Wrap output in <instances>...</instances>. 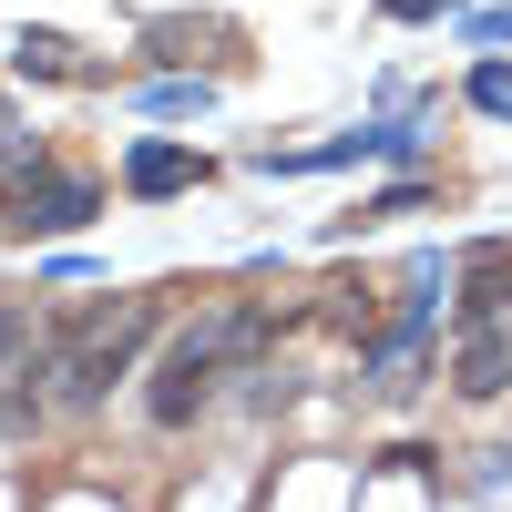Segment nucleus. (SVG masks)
Segmentation results:
<instances>
[{"mask_svg": "<svg viewBox=\"0 0 512 512\" xmlns=\"http://www.w3.org/2000/svg\"><path fill=\"white\" fill-rule=\"evenodd\" d=\"M256 338H267V318H246V308H226V318H195L175 349H164V369H154V390H144V410H154V431H185V420L216 400V379H226V359H246Z\"/></svg>", "mask_w": 512, "mask_h": 512, "instance_id": "f257e3e1", "label": "nucleus"}, {"mask_svg": "<svg viewBox=\"0 0 512 512\" xmlns=\"http://www.w3.org/2000/svg\"><path fill=\"white\" fill-rule=\"evenodd\" d=\"M451 390H461V400H502V390H512V338H502V328H461Z\"/></svg>", "mask_w": 512, "mask_h": 512, "instance_id": "f03ea898", "label": "nucleus"}, {"mask_svg": "<svg viewBox=\"0 0 512 512\" xmlns=\"http://www.w3.org/2000/svg\"><path fill=\"white\" fill-rule=\"evenodd\" d=\"M82 216H93V185L82 175H52L41 195H11V226H31V236H72Z\"/></svg>", "mask_w": 512, "mask_h": 512, "instance_id": "7ed1b4c3", "label": "nucleus"}, {"mask_svg": "<svg viewBox=\"0 0 512 512\" xmlns=\"http://www.w3.org/2000/svg\"><path fill=\"white\" fill-rule=\"evenodd\" d=\"M461 287H472L461 297V328H502L512 318V246H482L472 267H461Z\"/></svg>", "mask_w": 512, "mask_h": 512, "instance_id": "20e7f679", "label": "nucleus"}, {"mask_svg": "<svg viewBox=\"0 0 512 512\" xmlns=\"http://www.w3.org/2000/svg\"><path fill=\"white\" fill-rule=\"evenodd\" d=\"M123 175H134V195H175V185H195V154L185 144H134Z\"/></svg>", "mask_w": 512, "mask_h": 512, "instance_id": "39448f33", "label": "nucleus"}, {"mask_svg": "<svg viewBox=\"0 0 512 512\" xmlns=\"http://www.w3.org/2000/svg\"><path fill=\"white\" fill-rule=\"evenodd\" d=\"M472 103H482V113H502V123H512V62H482V72H472Z\"/></svg>", "mask_w": 512, "mask_h": 512, "instance_id": "423d86ee", "label": "nucleus"}, {"mask_svg": "<svg viewBox=\"0 0 512 512\" xmlns=\"http://www.w3.org/2000/svg\"><path fill=\"white\" fill-rule=\"evenodd\" d=\"M21 338H31V318H21V308H0V379L21 369Z\"/></svg>", "mask_w": 512, "mask_h": 512, "instance_id": "0eeeda50", "label": "nucleus"}, {"mask_svg": "<svg viewBox=\"0 0 512 512\" xmlns=\"http://www.w3.org/2000/svg\"><path fill=\"white\" fill-rule=\"evenodd\" d=\"M472 41H512V11H482V21H472Z\"/></svg>", "mask_w": 512, "mask_h": 512, "instance_id": "6e6552de", "label": "nucleus"}, {"mask_svg": "<svg viewBox=\"0 0 512 512\" xmlns=\"http://www.w3.org/2000/svg\"><path fill=\"white\" fill-rule=\"evenodd\" d=\"M390 11H400V21H431V11H451V0H390Z\"/></svg>", "mask_w": 512, "mask_h": 512, "instance_id": "1a4fd4ad", "label": "nucleus"}]
</instances>
